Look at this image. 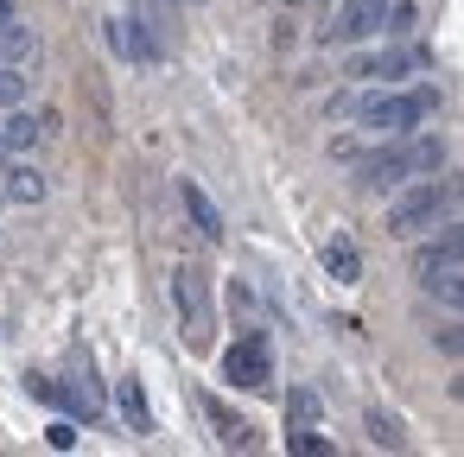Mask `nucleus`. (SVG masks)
Returning <instances> with one entry per match:
<instances>
[{
  "mask_svg": "<svg viewBox=\"0 0 464 457\" xmlns=\"http://www.w3.org/2000/svg\"><path fill=\"white\" fill-rule=\"evenodd\" d=\"M439 166H445V140H407V147H382V153H369L356 172H362L369 191H388V185H407L413 172H439Z\"/></svg>",
  "mask_w": 464,
  "mask_h": 457,
  "instance_id": "1",
  "label": "nucleus"
},
{
  "mask_svg": "<svg viewBox=\"0 0 464 457\" xmlns=\"http://www.w3.org/2000/svg\"><path fill=\"white\" fill-rule=\"evenodd\" d=\"M432 109H439V96L432 90H394V96H369V102H356V121L369 128V134H413L420 121H432Z\"/></svg>",
  "mask_w": 464,
  "mask_h": 457,
  "instance_id": "2",
  "label": "nucleus"
},
{
  "mask_svg": "<svg viewBox=\"0 0 464 457\" xmlns=\"http://www.w3.org/2000/svg\"><path fill=\"white\" fill-rule=\"evenodd\" d=\"M451 204H458V185H439V178L407 185V191H394V204H388V229H394V235H420V229H432L439 216H451Z\"/></svg>",
  "mask_w": 464,
  "mask_h": 457,
  "instance_id": "3",
  "label": "nucleus"
},
{
  "mask_svg": "<svg viewBox=\"0 0 464 457\" xmlns=\"http://www.w3.org/2000/svg\"><path fill=\"white\" fill-rule=\"evenodd\" d=\"M458 248H464V235H458V229H445V235L420 254V267H413V273H420V286H426L432 299H445V305H458Z\"/></svg>",
  "mask_w": 464,
  "mask_h": 457,
  "instance_id": "4",
  "label": "nucleus"
},
{
  "mask_svg": "<svg viewBox=\"0 0 464 457\" xmlns=\"http://www.w3.org/2000/svg\"><path fill=\"white\" fill-rule=\"evenodd\" d=\"M172 299H179L185 337H191V343H204V337L217 330V311H210V280H204L198 267H179V273H172Z\"/></svg>",
  "mask_w": 464,
  "mask_h": 457,
  "instance_id": "5",
  "label": "nucleus"
},
{
  "mask_svg": "<svg viewBox=\"0 0 464 457\" xmlns=\"http://www.w3.org/2000/svg\"><path fill=\"white\" fill-rule=\"evenodd\" d=\"M223 375L236 381V387H274V362H267V337H242L229 356H223Z\"/></svg>",
  "mask_w": 464,
  "mask_h": 457,
  "instance_id": "6",
  "label": "nucleus"
},
{
  "mask_svg": "<svg viewBox=\"0 0 464 457\" xmlns=\"http://www.w3.org/2000/svg\"><path fill=\"white\" fill-rule=\"evenodd\" d=\"M375 33H388V0H343L331 20V39H343V45L375 39Z\"/></svg>",
  "mask_w": 464,
  "mask_h": 457,
  "instance_id": "7",
  "label": "nucleus"
},
{
  "mask_svg": "<svg viewBox=\"0 0 464 457\" xmlns=\"http://www.w3.org/2000/svg\"><path fill=\"white\" fill-rule=\"evenodd\" d=\"M179 197H185V216L198 223V235H204V242H223V210L210 204V191H204L198 178H185V185H179Z\"/></svg>",
  "mask_w": 464,
  "mask_h": 457,
  "instance_id": "8",
  "label": "nucleus"
},
{
  "mask_svg": "<svg viewBox=\"0 0 464 457\" xmlns=\"http://www.w3.org/2000/svg\"><path fill=\"white\" fill-rule=\"evenodd\" d=\"M109 45H115L121 58H134V64H153V58H160V45H153L134 20H109Z\"/></svg>",
  "mask_w": 464,
  "mask_h": 457,
  "instance_id": "9",
  "label": "nucleus"
},
{
  "mask_svg": "<svg viewBox=\"0 0 464 457\" xmlns=\"http://www.w3.org/2000/svg\"><path fill=\"white\" fill-rule=\"evenodd\" d=\"M204 413H210V425H217V438H223V444H236V451H248V444H255V425H248V419H236L223 400H204Z\"/></svg>",
  "mask_w": 464,
  "mask_h": 457,
  "instance_id": "10",
  "label": "nucleus"
},
{
  "mask_svg": "<svg viewBox=\"0 0 464 457\" xmlns=\"http://www.w3.org/2000/svg\"><path fill=\"white\" fill-rule=\"evenodd\" d=\"M420 64V52H375V58H356L350 77H407Z\"/></svg>",
  "mask_w": 464,
  "mask_h": 457,
  "instance_id": "11",
  "label": "nucleus"
},
{
  "mask_svg": "<svg viewBox=\"0 0 464 457\" xmlns=\"http://www.w3.org/2000/svg\"><path fill=\"white\" fill-rule=\"evenodd\" d=\"M0 178H7V185H0V197H14V204H39V197H45V178L26 172V166H7Z\"/></svg>",
  "mask_w": 464,
  "mask_h": 457,
  "instance_id": "12",
  "label": "nucleus"
},
{
  "mask_svg": "<svg viewBox=\"0 0 464 457\" xmlns=\"http://www.w3.org/2000/svg\"><path fill=\"white\" fill-rule=\"evenodd\" d=\"M115 400H121V419H128V425L147 438V432H153V413H147V394H140V381H121V394H115Z\"/></svg>",
  "mask_w": 464,
  "mask_h": 457,
  "instance_id": "13",
  "label": "nucleus"
},
{
  "mask_svg": "<svg viewBox=\"0 0 464 457\" xmlns=\"http://www.w3.org/2000/svg\"><path fill=\"white\" fill-rule=\"evenodd\" d=\"M33 140H39V121L33 115H0V147H7V153H20Z\"/></svg>",
  "mask_w": 464,
  "mask_h": 457,
  "instance_id": "14",
  "label": "nucleus"
},
{
  "mask_svg": "<svg viewBox=\"0 0 464 457\" xmlns=\"http://www.w3.org/2000/svg\"><path fill=\"white\" fill-rule=\"evenodd\" d=\"M324 267H331V280H343V286H350V280L362 273V254H356L350 242H331V248H324Z\"/></svg>",
  "mask_w": 464,
  "mask_h": 457,
  "instance_id": "15",
  "label": "nucleus"
},
{
  "mask_svg": "<svg viewBox=\"0 0 464 457\" xmlns=\"http://www.w3.org/2000/svg\"><path fill=\"white\" fill-rule=\"evenodd\" d=\"M286 451H299V457H331L337 444H331L324 432H312V425H293V432H286Z\"/></svg>",
  "mask_w": 464,
  "mask_h": 457,
  "instance_id": "16",
  "label": "nucleus"
},
{
  "mask_svg": "<svg viewBox=\"0 0 464 457\" xmlns=\"http://www.w3.org/2000/svg\"><path fill=\"white\" fill-rule=\"evenodd\" d=\"M39 52V39L20 26V20H7V26H0V58H33Z\"/></svg>",
  "mask_w": 464,
  "mask_h": 457,
  "instance_id": "17",
  "label": "nucleus"
},
{
  "mask_svg": "<svg viewBox=\"0 0 464 457\" xmlns=\"http://www.w3.org/2000/svg\"><path fill=\"white\" fill-rule=\"evenodd\" d=\"M369 438H375L382 451H401V425H394L388 413H369Z\"/></svg>",
  "mask_w": 464,
  "mask_h": 457,
  "instance_id": "18",
  "label": "nucleus"
},
{
  "mask_svg": "<svg viewBox=\"0 0 464 457\" xmlns=\"http://www.w3.org/2000/svg\"><path fill=\"white\" fill-rule=\"evenodd\" d=\"M26 96V77L14 71V64H0V109H7V102H20Z\"/></svg>",
  "mask_w": 464,
  "mask_h": 457,
  "instance_id": "19",
  "label": "nucleus"
},
{
  "mask_svg": "<svg viewBox=\"0 0 464 457\" xmlns=\"http://www.w3.org/2000/svg\"><path fill=\"white\" fill-rule=\"evenodd\" d=\"M318 419V400L312 394H293V406H286V425H312Z\"/></svg>",
  "mask_w": 464,
  "mask_h": 457,
  "instance_id": "20",
  "label": "nucleus"
},
{
  "mask_svg": "<svg viewBox=\"0 0 464 457\" xmlns=\"http://www.w3.org/2000/svg\"><path fill=\"white\" fill-rule=\"evenodd\" d=\"M45 438H52V451H71V444H77V425H71V419H58Z\"/></svg>",
  "mask_w": 464,
  "mask_h": 457,
  "instance_id": "21",
  "label": "nucleus"
},
{
  "mask_svg": "<svg viewBox=\"0 0 464 457\" xmlns=\"http://www.w3.org/2000/svg\"><path fill=\"white\" fill-rule=\"evenodd\" d=\"M7 20H14V0H0V26H7Z\"/></svg>",
  "mask_w": 464,
  "mask_h": 457,
  "instance_id": "22",
  "label": "nucleus"
}]
</instances>
